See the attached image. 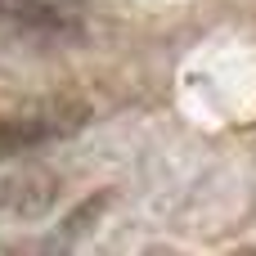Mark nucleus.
<instances>
[{
  "mask_svg": "<svg viewBox=\"0 0 256 256\" xmlns=\"http://www.w3.org/2000/svg\"><path fill=\"white\" fill-rule=\"evenodd\" d=\"M86 122H90V104L72 99V94L45 99V104L22 108V112H4L0 117V162L18 158V153H32V148H40L50 140H68Z\"/></svg>",
  "mask_w": 256,
  "mask_h": 256,
  "instance_id": "f257e3e1",
  "label": "nucleus"
},
{
  "mask_svg": "<svg viewBox=\"0 0 256 256\" xmlns=\"http://www.w3.org/2000/svg\"><path fill=\"white\" fill-rule=\"evenodd\" d=\"M0 32L27 45L86 40V0H0Z\"/></svg>",
  "mask_w": 256,
  "mask_h": 256,
  "instance_id": "f03ea898",
  "label": "nucleus"
},
{
  "mask_svg": "<svg viewBox=\"0 0 256 256\" xmlns=\"http://www.w3.org/2000/svg\"><path fill=\"white\" fill-rule=\"evenodd\" d=\"M58 194H63L58 171H50L40 162H22V166H14V171L0 176V212L14 216V220H40V216H50L54 202H58Z\"/></svg>",
  "mask_w": 256,
  "mask_h": 256,
  "instance_id": "7ed1b4c3",
  "label": "nucleus"
},
{
  "mask_svg": "<svg viewBox=\"0 0 256 256\" xmlns=\"http://www.w3.org/2000/svg\"><path fill=\"white\" fill-rule=\"evenodd\" d=\"M108 207H112V189H99V194H94V202H81V207L63 220V238H58V248H68L72 238H81L86 230H94V220H99Z\"/></svg>",
  "mask_w": 256,
  "mask_h": 256,
  "instance_id": "20e7f679",
  "label": "nucleus"
}]
</instances>
